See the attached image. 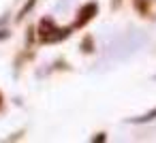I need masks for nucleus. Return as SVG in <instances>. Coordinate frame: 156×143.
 Masks as SVG:
<instances>
[{
	"mask_svg": "<svg viewBox=\"0 0 156 143\" xmlns=\"http://www.w3.org/2000/svg\"><path fill=\"white\" fill-rule=\"evenodd\" d=\"M94 13H96V5H88L86 9H81V13H79V15H81V17H79V24H86Z\"/></svg>",
	"mask_w": 156,
	"mask_h": 143,
	"instance_id": "obj_1",
	"label": "nucleus"
},
{
	"mask_svg": "<svg viewBox=\"0 0 156 143\" xmlns=\"http://www.w3.org/2000/svg\"><path fill=\"white\" fill-rule=\"evenodd\" d=\"M152 120H156V109H152V111H147V113H143V115H139V117H133L130 122H135V124H145V122H152Z\"/></svg>",
	"mask_w": 156,
	"mask_h": 143,
	"instance_id": "obj_2",
	"label": "nucleus"
},
{
	"mask_svg": "<svg viewBox=\"0 0 156 143\" xmlns=\"http://www.w3.org/2000/svg\"><path fill=\"white\" fill-rule=\"evenodd\" d=\"M34 2H37V0H28V2H26V7H24V9L20 11V15H17V19H24V17H26V13H28V11H30V9L34 7Z\"/></svg>",
	"mask_w": 156,
	"mask_h": 143,
	"instance_id": "obj_3",
	"label": "nucleus"
}]
</instances>
